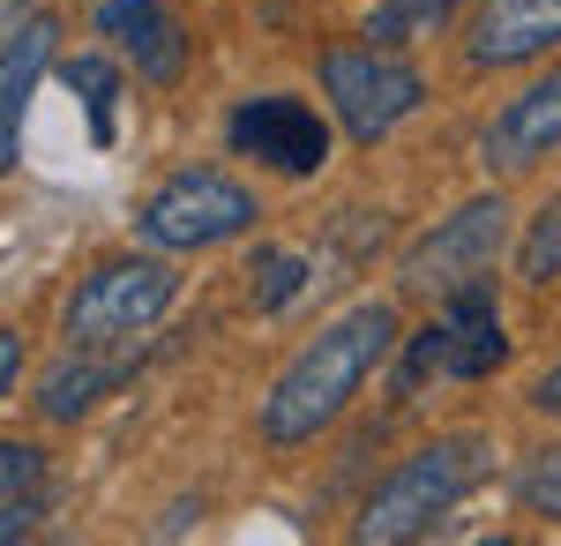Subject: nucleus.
<instances>
[{
  "instance_id": "2",
  "label": "nucleus",
  "mask_w": 561,
  "mask_h": 546,
  "mask_svg": "<svg viewBox=\"0 0 561 546\" xmlns=\"http://www.w3.org/2000/svg\"><path fill=\"white\" fill-rule=\"evenodd\" d=\"M486 471H494V442H486V434H434L412 457L389 464V479L359 502V516H352V539L359 546L420 539V532H434L449 509L472 494Z\"/></svg>"
},
{
  "instance_id": "19",
  "label": "nucleus",
  "mask_w": 561,
  "mask_h": 546,
  "mask_svg": "<svg viewBox=\"0 0 561 546\" xmlns=\"http://www.w3.org/2000/svg\"><path fill=\"white\" fill-rule=\"evenodd\" d=\"M38 479H45L38 442H0V502H8V494H38Z\"/></svg>"
},
{
  "instance_id": "15",
  "label": "nucleus",
  "mask_w": 561,
  "mask_h": 546,
  "mask_svg": "<svg viewBox=\"0 0 561 546\" xmlns=\"http://www.w3.org/2000/svg\"><path fill=\"white\" fill-rule=\"evenodd\" d=\"M60 76H68V90L90 105V135L113 143V113H121V53H113V45L76 53V60H60Z\"/></svg>"
},
{
  "instance_id": "18",
  "label": "nucleus",
  "mask_w": 561,
  "mask_h": 546,
  "mask_svg": "<svg viewBox=\"0 0 561 546\" xmlns=\"http://www.w3.org/2000/svg\"><path fill=\"white\" fill-rule=\"evenodd\" d=\"M517 502L531 509V516L561 524V442H554V450H539V457L517 471Z\"/></svg>"
},
{
  "instance_id": "22",
  "label": "nucleus",
  "mask_w": 561,
  "mask_h": 546,
  "mask_svg": "<svg viewBox=\"0 0 561 546\" xmlns=\"http://www.w3.org/2000/svg\"><path fill=\"white\" fill-rule=\"evenodd\" d=\"M524 405H531V412H547V420H561V360L531 375V389H524Z\"/></svg>"
},
{
  "instance_id": "4",
  "label": "nucleus",
  "mask_w": 561,
  "mask_h": 546,
  "mask_svg": "<svg viewBox=\"0 0 561 546\" xmlns=\"http://www.w3.org/2000/svg\"><path fill=\"white\" fill-rule=\"evenodd\" d=\"M255 187L232 180L225 166H180L135 203V240L158 254H210L240 232H255Z\"/></svg>"
},
{
  "instance_id": "23",
  "label": "nucleus",
  "mask_w": 561,
  "mask_h": 546,
  "mask_svg": "<svg viewBox=\"0 0 561 546\" xmlns=\"http://www.w3.org/2000/svg\"><path fill=\"white\" fill-rule=\"evenodd\" d=\"M45 0H0V31H15V23H23V15H38Z\"/></svg>"
},
{
  "instance_id": "3",
  "label": "nucleus",
  "mask_w": 561,
  "mask_h": 546,
  "mask_svg": "<svg viewBox=\"0 0 561 546\" xmlns=\"http://www.w3.org/2000/svg\"><path fill=\"white\" fill-rule=\"evenodd\" d=\"M180 299L173 254H105L76 277V293L60 307V344L68 352H121L142 330H158Z\"/></svg>"
},
{
  "instance_id": "6",
  "label": "nucleus",
  "mask_w": 561,
  "mask_h": 546,
  "mask_svg": "<svg viewBox=\"0 0 561 546\" xmlns=\"http://www.w3.org/2000/svg\"><path fill=\"white\" fill-rule=\"evenodd\" d=\"M502 248H510V203L494 187V195H472L465 211L434 217V232H420L412 248L397 254V285L442 299V293H457V285H472V277H486Z\"/></svg>"
},
{
  "instance_id": "5",
  "label": "nucleus",
  "mask_w": 561,
  "mask_h": 546,
  "mask_svg": "<svg viewBox=\"0 0 561 546\" xmlns=\"http://www.w3.org/2000/svg\"><path fill=\"white\" fill-rule=\"evenodd\" d=\"M314 76H322V98H330V113H337L352 150L389 143L427 105V76L404 53H389V45H330Z\"/></svg>"
},
{
  "instance_id": "8",
  "label": "nucleus",
  "mask_w": 561,
  "mask_h": 546,
  "mask_svg": "<svg viewBox=\"0 0 561 546\" xmlns=\"http://www.w3.org/2000/svg\"><path fill=\"white\" fill-rule=\"evenodd\" d=\"M90 31L128 60L150 90H180L195 68V38L165 0H98L90 8Z\"/></svg>"
},
{
  "instance_id": "17",
  "label": "nucleus",
  "mask_w": 561,
  "mask_h": 546,
  "mask_svg": "<svg viewBox=\"0 0 561 546\" xmlns=\"http://www.w3.org/2000/svg\"><path fill=\"white\" fill-rule=\"evenodd\" d=\"M517 277L524 285H554L561 277V195L547 203V211L524 225V240H517Z\"/></svg>"
},
{
  "instance_id": "9",
  "label": "nucleus",
  "mask_w": 561,
  "mask_h": 546,
  "mask_svg": "<svg viewBox=\"0 0 561 546\" xmlns=\"http://www.w3.org/2000/svg\"><path fill=\"white\" fill-rule=\"evenodd\" d=\"M561 53V0H472L465 15V68L510 76Z\"/></svg>"
},
{
  "instance_id": "12",
  "label": "nucleus",
  "mask_w": 561,
  "mask_h": 546,
  "mask_svg": "<svg viewBox=\"0 0 561 546\" xmlns=\"http://www.w3.org/2000/svg\"><path fill=\"white\" fill-rule=\"evenodd\" d=\"M442 337H449V375L457 382H486L502 360H510V330H502V299L486 277L472 285H457V293H442Z\"/></svg>"
},
{
  "instance_id": "7",
  "label": "nucleus",
  "mask_w": 561,
  "mask_h": 546,
  "mask_svg": "<svg viewBox=\"0 0 561 546\" xmlns=\"http://www.w3.org/2000/svg\"><path fill=\"white\" fill-rule=\"evenodd\" d=\"M225 143H232L240 158L270 166L277 180H314V172H330V150H337L330 121H322L307 98H293V90L240 98V105L225 113Z\"/></svg>"
},
{
  "instance_id": "14",
  "label": "nucleus",
  "mask_w": 561,
  "mask_h": 546,
  "mask_svg": "<svg viewBox=\"0 0 561 546\" xmlns=\"http://www.w3.org/2000/svg\"><path fill=\"white\" fill-rule=\"evenodd\" d=\"M457 8H465V0H375V8H367V45H389V53L427 45L457 23Z\"/></svg>"
},
{
  "instance_id": "21",
  "label": "nucleus",
  "mask_w": 561,
  "mask_h": 546,
  "mask_svg": "<svg viewBox=\"0 0 561 546\" xmlns=\"http://www.w3.org/2000/svg\"><path fill=\"white\" fill-rule=\"evenodd\" d=\"M23 367H31V344H23V330H0V405L23 389Z\"/></svg>"
},
{
  "instance_id": "20",
  "label": "nucleus",
  "mask_w": 561,
  "mask_h": 546,
  "mask_svg": "<svg viewBox=\"0 0 561 546\" xmlns=\"http://www.w3.org/2000/svg\"><path fill=\"white\" fill-rule=\"evenodd\" d=\"M38 494H8V502H0V546H15V539H31V532H38Z\"/></svg>"
},
{
  "instance_id": "11",
  "label": "nucleus",
  "mask_w": 561,
  "mask_h": 546,
  "mask_svg": "<svg viewBox=\"0 0 561 546\" xmlns=\"http://www.w3.org/2000/svg\"><path fill=\"white\" fill-rule=\"evenodd\" d=\"M53 53H60V15L53 8L23 15L0 45V172L23 166V121H31V98H38Z\"/></svg>"
},
{
  "instance_id": "1",
  "label": "nucleus",
  "mask_w": 561,
  "mask_h": 546,
  "mask_svg": "<svg viewBox=\"0 0 561 546\" xmlns=\"http://www.w3.org/2000/svg\"><path fill=\"white\" fill-rule=\"evenodd\" d=\"M397 337H404L397 299H352L337 322H322L277 367V382L262 389V405H255V434L270 450H307L314 434H330L352 412V397L367 389V375L397 352Z\"/></svg>"
},
{
  "instance_id": "16",
  "label": "nucleus",
  "mask_w": 561,
  "mask_h": 546,
  "mask_svg": "<svg viewBox=\"0 0 561 546\" xmlns=\"http://www.w3.org/2000/svg\"><path fill=\"white\" fill-rule=\"evenodd\" d=\"M307 254L293 248H255V262H248V299H255V315H285L293 299L307 293Z\"/></svg>"
},
{
  "instance_id": "10",
  "label": "nucleus",
  "mask_w": 561,
  "mask_h": 546,
  "mask_svg": "<svg viewBox=\"0 0 561 546\" xmlns=\"http://www.w3.org/2000/svg\"><path fill=\"white\" fill-rule=\"evenodd\" d=\"M561 150V60L547 76H531L517 98H502V113L479 127V166L486 172H531Z\"/></svg>"
},
{
  "instance_id": "13",
  "label": "nucleus",
  "mask_w": 561,
  "mask_h": 546,
  "mask_svg": "<svg viewBox=\"0 0 561 546\" xmlns=\"http://www.w3.org/2000/svg\"><path fill=\"white\" fill-rule=\"evenodd\" d=\"M121 375H128V360H105V352H68V367H53V375L38 382V412L53 426L83 420V412H98V397H105Z\"/></svg>"
}]
</instances>
